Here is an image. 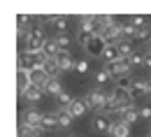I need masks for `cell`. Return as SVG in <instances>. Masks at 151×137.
<instances>
[{
    "mask_svg": "<svg viewBox=\"0 0 151 137\" xmlns=\"http://www.w3.org/2000/svg\"><path fill=\"white\" fill-rule=\"evenodd\" d=\"M100 33V21H98V16H81L79 19V39H81V44L86 42L88 37H93V35H98Z\"/></svg>",
    "mask_w": 151,
    "mask_h": 137,
    "instance_id": "6da1fadb",
    "label": "cell"
},
{
    "mask_svg": "<svg viewBox=\"0 0 151 137\" xmlns=\"http://www.w3.org/2000/svg\"><path fill=\"white\" fill-rule=\"evenodd\" d=\"M105 49H107V42L100 37V33L98 35H93V37H88L86 42H84V51L88 54V56H93V58H102V54H105Z\"/></svg>",
    "mask_w": 151,
    "mask_h": 137,
    "instance_id": "7a4b0ae2",
    "label": "cell"
},
{
    "mask_svg": "<svg viewBox=\"0 0 151 137\" xmlns=\"http://www.w3.org/2000/svg\"><path fill=\"white\" fill-rule=\"evenodd\" d=\"M84 102H86V107L88 109H93L95 114L98 112H105V105H107V93H102V91H91L86 98H84Z\"/></svg>",
    "mask_w": 151,
    "mask_h": 137,
    "instance_id": "3957f363",
    "label": "cell"
},
{
    "mask_svg": "<svg viewBox=\"0 0 151 137\" xmlns=\"http://www.w3.org/2000/svg\"><path fill=\"white\" fill-rule=\"evenodd\" d=\"M109 75H112L114 79H119V77H128V72H130V63H128V58H119L114 60V63H109L107 67H105Z\"/></svg>",
    "mask_w": 151,
    "mask_h": 137,
    "instance_id": "277c9868",
    "label": "cell"
},
{
    "mask_svg": "<svg viewBox=\"0 0 151 137\" xmlns=\"http://www.w3.org/2000/svg\"><path fill=\"white\" fill-rule=\"evenodd\" d=\"M91 128H93L95 133H109V128H112V121L107 114H95L91 118Z\"/></svg>",
    "mask_w": 151,
    "mask_h": 137,
    "instance_id": "5b68a950",
    "label": "cell"
},
{
    "mask_svg": "<svg viewBox=\"0 0 151 137\" xmlns=\"http://www.w3.org/2000/svg\"><path fill=\"white\" fill-rule=\"evenodd\" d=\"M58 60V70L60 72H68V70H75V58L70 56V51H60L56 56Z\"/></svg>",
    "mask_w": 151,
    "mask_h": 137,
    "instance_id": "8992f818",
    "label": "cell"
},
{
    "mask_svg": "<svg viewBox=\"0 0 151 137\" xmlns=\"http://www.w3.org/2000/svg\"><path fill=\"white\" fill-rule=\"evenodd\" d=\"M109 135H112V137H130V126L123 123V121H112Z\"/></svg>",
    "mask_w": 151,
    "mask_h": 137,
    "instance_id": "52a82bcc",
    "label": "cell"
},
{
    "mask_svg": "<svg viewBox=\"0 0 151 137\" xmlns=\"http://www.w3.org/2000/svg\"><path fill=\"white\" fill-rule=\"evenodd\" d=\"M26 42H33V44H44V28L42 26H30L28 35H26Z\"/></svg>",
    "mask_w": 151,
    "mask_h": 137,
    "instance_id": "ba28073f",
    "label": "cell"
},
{
    "mask_svg": "<svg viewBox=\"0 0 151 137\" xmlns=\"http://www.w3.org/2000/svg\"><path fill=\"white\" fill-rule=\"evenodd\" d=\"M42 118H44V114H40L37 109H28L21 121L28 123V126H33V128H40V126H42ZM40 130H42V128H40Z\"/></svg>",
    "mask_w": 151,
    "mask_h": 137,
    "instance_id": "9c48e42d",
    "label": "cell"
},
{
    "mask_svg": "<svg viewBox=\"0 0 151 137\" xmlns=\"http://www.w3.org/2000/svg\"><path fill=\"white\" fill-rule=\"evenodd\" d=\"M149 93V81L147 79H135L130 88V98H139V95H147Z\"/></svg>",
    "mask_w": 151,
    "mask_h": 137,
    "instance_id": "30bf717a",
    "label": "cell"
},
{
    "mask_svg": "<svg viewBox=\"0 0 151 137\" xmlns=\"http://www.w3.org/2000/svg\"><path fill=\"white\" fill-rule=\"evenodd\" d=\"M116 49H119V56H121V58H130L132 54H135V49H132V39H126V37L116 44Z\"/></svg>",
    "mask_w": 151,
    "mask_h": 137,
    "instance_id": "8fae6325",
    "label": "cell"
},
{
    "mask_svg": "<svg viewBox=\"0 0 151 137\" xmlns=\"http://www.w3.org/2000/svg\"><path fill=\"white\" fill-rule=\"evenodd\" d=\"M47 21L54 23V30L58 35H65V30H68V16H47Z\"/></svg>",
    "mask_w": 151,
    "mask_h": 137,
    "instance_id": "7c38bea8",
    "label": "cell"
},
{
    "mask_svg": "<svg viewBox=\"0 0 151 137\" xmlns=\"http://www.w3.org/2000/svg\"><path fill=\"white\" fill-rule=\"evenodd\" d=\"M137 118H139V109H135L132 105H130V107H126V109L121 112V121H123V123H128V126H132Z\"/></svg>",
    "mask_w": 151,
    "mask_h": 137,
    "instance_id": "4fadbf2b",
    "label": "cell"
},
{
    "mask_svg": "<svg viewBox=\"0 0 151 137\" xmlns=\"http://www.w3.org/2000/svg\"><path fill=\"white\" fill-rule=\"evenodd\" d=\"M42 95H44V88H40V86L33 84V86H28V91L23 93V100H28V102H37Z\"/></svg>",
    "mask_w": 151,
    "mask_h": 137,
    "instance_id": "5bb4252c",
    "label": "cell"
},
{
    "mask_svg": "<svg viewBox=\"0 0 151 137\" xmlns=\"http://www.w3.org/2000/svg\"><path fill=\"white\" fill-rule=\"evenodd\" d=\"M60 54V47L56 44V39H47L44 42V58H56Z\"/></svg>",
    "mask_w": 151,
    "mask_h": 137,
    "instance_id": "9a60e30c",
    "label": "cell"
},
{
    "mask_svg": "<svg viewBox=\"0 0 151 137\" xmlns=\"http://www.w3.org/2000/svg\"><path fill=\"white\" fill-rule=\"evenodd\" d=\"M44 93H49V95L58 98V95L63 93V88H60V81H58L56 77H54V79H49V81H47V86H44Z\"/></svg>",
    "mask_w": 151,
    "mask_h": 137,
    "instance_id": "2e32d148",
    "label": "cell"
},
{
    "mask_svg": "<svg viewBox=\"0 0 151 137\" xmlns=\"http://www.w3.org/2000/svg\"><path fill=\"white\" fill-rule=\"evenodd\" d=\"M40 128H42V133H44V130H54V128H58V114H44Z\"/></svg>",
    "mask_w": 151,
    "mask_h": 137,
    "instance_id": "e0dca14e",
    "label": "cell"
},
{
    "mask_svg": "<svg viewBox=\"0 0 151 137\" xmlns=\"http://www.w3.org/2000/svg\"><path fill=\"white\" fill-rule=\"evenodd\" d=\"M44 72H47V77H49V79H54L58 72H60V70H58V60L56 58H47V60H44Z\"/></svg>",
    "mask_w": 151,
    "mask_h": 137,
    "instance_id": "ac0fdd59",
    "label": "cell"
},
{
    "mask_svg": "<svg viewBox=\"0 0 151 137\" xmlns=\"http://www.w3.org/2000/svg\"><path fill=\"white\" fill-rule=\"evenodd\" d=\"M56 114H58V128H70V123H72L75 116H72L68 109H58Z\"/></svg>",
    "mask_w": 151,
    "mask_h": 137,
    "instance_id": "d6986e66",
    "label": "cell"
},
{
    "mask_svg": "<svg viewBox=\"0 0 151 137\" xmlns=\"http://www.w3.org/2000/svg\"><path fill=\"white\" fill-rule=\"evenodd\" d=\"M72 102H75V98H72L70 93H65V91H63V93H60V95L56 98L58 109H70V107H72Z\"/></svg>",
    "mask_w": 151,
    "mask_h": 137,
    "instance_id": "ffe728a7",
    "label": "cell"
},
{
    "mask_svg": "<svg viewBox=\"0 0 151 137\" xmlns=\"http://www.w3.org/2000/svg\"><path fill=\"white\" fill-rule=\"evenodd\" d=\"M119 58V49H116V44H107V49H105V54H102V60L109 65L114 60Z\"/></svg>",
    "mask_w": 151,
    "mask_h": 137,
    "instance_id": "44dd1931",
    "label": "cell"
},
{
    "mask_svg": "<svg viewBox=\"0 0 151 137\" xmlns=\"http://www.w3.org/2000/svg\"><path fill=\"white\" fill-rule=\"evenodd\" d=\"M86 109H88V107H86V102H84V100H75V102H72V107H70L68 112H70L75 118H79L84 112H86Z\"/></svg>",
    "mask_w": 151,
    "mask_h": 137,
    "instance_id": "7402d4cb",
    "label": "cell"
},
{
    "mask_svg": "<svg viewBox=\"0 0 151 137\" xmlns=\"http://www.w3.org/2000/svg\"><path fill=\"white\" fill-rule=\"evenodd\" d=\"M137 30H139V28H137V26H135V23H123V37L126 39H135L137 37Z\"/></svg>",
    "mask_w": 151,
    "mask_h": 137,
    "instance_id": "603a6c76",
    "label": "cell"
},
{
    "mask_svg": "<svg viewBox=\"0 0 151 137\" xmlns=\"http://www.w3.org/2000/svg\"><path fill=\"white\" fill-rule=\"evenodd\" d=\"M116 81H119V84H116V88H121V91H128V93H130L132 81H135V79H130V77H119Z\"/></svg>",
    "mask_w": 151,
    "mask_h": 137,
    "instance_id": "cb8c5ba5",
    "label": "cell"
},
{
    "mask_svg": "<svg viewBox=\"0 0 151 137\" xmlns=\"http://www.w3.org/2000/svg\"><path fill=\"white\" fill-rule=\"evenodd\" d=\"M137 42H144V39H151V28L149 26H144V28H139V30H137Z\"/></svg>",
    "mask_w": 151,
    "mask_h": 137,
    "instance_id": "d4e9b609",
    "label": "cell"
},
{
    "mask_svg": "<svg viewBox=\"0 0 151 137\" xmlns=\"http://www.w3.org/2000/svg\"><path fill=\"white\" fill-rule=\"evenodd\" d=\"M56 44L60 47V51H68V49H70V37H68V35H58Z\"/></svg>",
    "mask_w": 151,
    "mask_h": 137,
    "instance_id": "484cf974",
    "label": "cell"
},
{
    "mask_svg": "<svg viewBox=\"0 0 151 137\" xmlns=\"http://www.w3.org/2000/svg\"><path fill=\"white\" fill-rule=\"evenodd\" d=\"M128 63H130V67H137V65H144V56L135 51V54H132L130 58H128Z\"/></svg>",
    "mask_w": 151,
    "mask_h": 137,
    "instance_id": "4316f807",
    "label": "cell"
},
{
    "mask_svg": "<svg viewBox=\"0 0 151 137\" xmlns=\"http://www.w3.org/2000/svg\"><path fill=\"white\" fill-rule=\"evenodd\" d=\"M75 70L79 72V75L88 72V63H86V60H75Z\"/></svg>",
    "mask_w": 151,
    "mask_h": 137,
    "instance_id": "83f0119b",
    "label": "cell"
},
{
    "mask_svg": "<svg viewBox=\"0 0 151 137\" xmlns=\"http://www.w3.org/2000/svg\"><path fill=\"white\" fill-rule=\"evenodd\" d=\"M109 77H112V75H109L107 70H100V72L95 75V81H98V84H105V81H107Z\"/></svg>",
    "mask_w": 151,
    "mask_h": 137,
    "instance_id": "f1b7e54d",
    "label": "cell"
},
{
    "mask_svg": "<svg viewBox=\"0 0 151 137\" xmlns=\"http://www.w3.org/2000/svg\"><path fill=\"white\" fill-rule=\"evenodd\" d=\"M130 21L135 23V26H137V28H144V23H147V16H142V14H135Z\"/></svg>",
    "mask_w": 151,
    "mask_h": 137,
    "instance_id": "f546056e",
    "label": "cell"
},
{
    "mask_svg": "<svg viewBox=\"0 0 151 137\" xmlns=\"http://www.w3.org/2000/svg\"><path fill=\"white\" fill-rule=\"evenodd\" d=\"M139 118H151V107H149V105L139 107Z\"/></svg>",
    "mask_w": 151,
    "mask_h": 137,
    "instance_id": "4dcf8cb0",
    "label": "cell"
},
{
    "mask_svg": "<svg viewBox=\"0 0 151 137\" xmlns=\"http://www.w3.org/2000/svg\"><path fill=\"white\" fill-rule=\"evenodd\" d=\"M144 67H149V70H151V56H144Z\"/></svg>",
    "mask_w": 151,
    "mask_h": 137,
    "instance_id": "1f68e13d",
    "label": "cell"
},
{
    "mask_svg": "<svg viewBox=\"0 0 151 137\" xmlns=\"http://www.w3.org/2000/svg\"><path fill=\"white\" fill-rule=\"evenodd\" d=\"M147 56H151V42L147 44Z\"/></svg>",
    "mask_w": 151,
    "mask_h": 137,
    "instance_id": "d6a6232c",
    "label": "cell"
},
{
    "mask_svg": "<svg viewBox=\"0 0 151 137\" xmlns=\"http://www.w3.org/2000/svg\"><path fill=\"white\" fill-rule=\"evenodd\" d=\"M149 95H151V81H149Z\"/></svg>",
    "mask_w": 151,
    "mask_h": 137,
    "instance_id": "836d02e7",
    "label": "cell"
},
{
    "mask_svg": "<svg viewBox=\"0 0 151 137\" xmlns=\"http://www.w3.org/2000/svg\"><path fill=\"white\" fill-rule=\"evenodd\" d=\"M68 137H81V135H68Z\"/></svg>",
    "mask_w": 151,
    "mask_h": 137,
    "instance_id": "e575fe53",
    "label": "cell"
},
{
    "mask_svg": "<svg viewBox=\"0 0 151 137\" xmlns=\"http://www.w3.org/2000/svg\"><path fill=\"white\" fill-rule=\"evenodd\" d=\"M37 137H42V135H37Z\"/></svg>",
    "mask_w": 151,
    "mask_h": 137,
    "instance_id": "d590c367",
    "label": "cell"
},
{
    "mask_svg": "<svg viewBox=\"0 0 151 137\" xmlns=\"http://www.w3.org/2000/svg\"><path fill=\"white\" fill-rule=\"evenodd\" d=\"M149 137H151V135H149Z\"/></svg>",
    "mask_w": 151,
    "mask_h": 137,
    "instance_id": "8d00e7d4",
    "label": "cell"
}]
</instances>
